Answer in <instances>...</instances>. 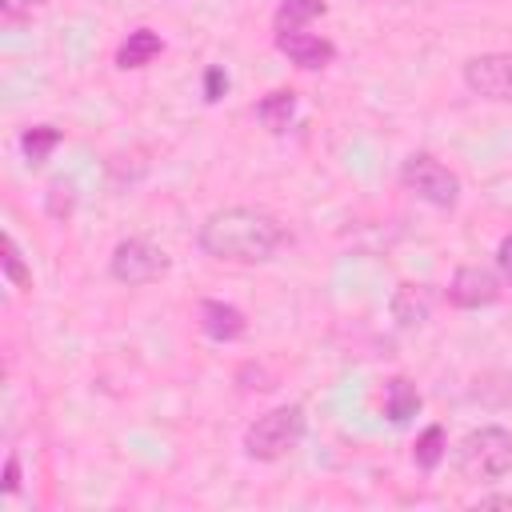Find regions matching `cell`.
<instances>
[{"mask_svg":"<svg viewBox=\"0 0 512 512\" xmlns=\"http://www.w3.org/2000/svg\"><path fill=\"white\" fill-rule=\"evenodd\" d=\"M288 240H292L288 228L272 212L248 208V204H228V208L208 212L196 232V244L212 260H228V264H264Z\"/></svg>","mask_w":512,"mask_h":512,"instance_id":"1","label":"cell"},{"mask_svg":"<svg viewBox=\"0 0 512 512\" xmlns=\"http://www.w3.org/2000/svg\"><path fill=\"white\" fill-rule=\"evenodd\" d=\"M460 80L472 96L512 104V52H480L460 64Z\"/></svg>","mask_w":512,"mask_h":512,"instance_id":"6","label":"cell"},{"mask_svg":"<svg viewBox=\"0 0 512 512\" xmlns=\"http://www.w3.org/2000/svg\"><path fill=\"white\" fill-rule=\"evenodd\" d=\"M400 184L416 200H424V204H432L440 212H452L460 204V176L448 164H440L432 152H412L400 164Z\"/></svg>","mask_w":512,"mask_h":512,"instance_id":"4","label":"cell"},{"mask_svg":"<svg viewBox=\"0 0 512 512\" xmlns=\"http://www.w3.org/2000/svg\"><path fill=\"white\" fill-rule=\"evenodd\" d=\"M16 488H20V456H16V452H12V456H8V460H4V492H8V496H12V492H16Z\"/></svg>","mask_w":512,"mask_h":512,"instance_id":"21","label":"cell"},{"mask_svg":"<svg viewBox=\"0 0 512 512\" xmlns=\"http://www.w3.org/2000/svg\"><path fill=\"white\" fill-rule=\"evenodd\" d=\"M420 388L408 380V376H392L384 380V416L392 424H408L416 412H420Z\"/></svg>","mask_w":512,"mask_h":512,"instance_id":"13","label":"cell"},{"mask_svg":"<svg viewBox=\"0 0 512 512\" xmlns=\"http://www.w3.org/2000/svg\"><path fill=\"white\" fill-rule=\"evenodd\" d=\"M164 52V36L152 32V28H132L120 48H116V68L120 72H136V68H148L156 56Z\"/></svg>","mask_w":512,"mask_h":512,"instance_id":"11","label":"cell"},{"mask_svg":"<svg viewBox=\"0 0 512 512\" xmlns=\"http://www.w3.org/2000/svg\"><path fill=\"white\" fill-rule=\"evenodd\" d=\"M304 432H308L304 404H276V408H268L264 416H256L244 428V456L260 460V464L284 460L304 440Z\"/></svg>","mask_w":512,"mask_h":512,"instance_id":"2","label":"cell"},{"mask_svg":"<svg viewBox=\"0 0 512 512\" xmlns=\"http://www.w3.org/2000/svg\"><path fill=\"white\" fill-rule=\"evenodd\" d=\"M456 468L464 480H500L512 468V432L500 424H480L472 428L460 448H456Z\"/></svg>","mask_w":512,"mask_h":512,"instance_id":"3","label":"cell"},{"mask_svg":"<svg viewBox=\"0 0 512 512\" xmlns=\"http://www.w3.org/2000/svg\"><path fill=\"white\" fill-rule=\"evenodd\" d=\"M444 456H448V432H444V424H428L412 444V460H416V468L432 472L444 464Z\"/></svg>","mask_w":512,"mask_h":512,"instance_id":"15","label":"cell"},{"mask_svg":"<svg viewBox=\"0 0 512 512\" xmlns=\"http://www.w3.org/2000/svg\"><path fill=\"white\" fill-rule=\"evenodd\" d=\"M44 204H48V216H52V220H68V216H72V208H76V188H72V180L56 176V180L48 184Z\"/></svg>","mask_w":512,"mask_h":512,"instance_id":"18","label":"cell"},{"mask_svg":"<svg viewBox=\"0 0 512 512\" xmlns=\"http://www.w3.org/2000/svg\"><path fill=\"white\" fill-rule=\"evenodd\" d=\"M296 104H300V100H296L292 88H272L268 96L256 100V120H260V128H268L272 136L288 132L292 120H296Z\"/></svg>","mask_w":512,"mask_h":512,"instance_id":"12","label":"cell"},{"mask_svg":"<svg viewBox=\"0 0 512 512\" xmlns=\"http://www.w3.org/2000/svg\"><path fill=\"white\" fill-rule=\"evenodd\" d=\"M328 4L324 0H284L272 16V32H292V28H308V20L324 16Z\"/></svg>","mask_w":512,"mask_h":512,"instance_id":"16","label":"cell"},{"mask_svg":"<svg viewBox=\"0 0 512 512\" xmlns=\"http://www.w3.org/2000/svg\"><path fill=\"white\" fill-rule=\"evenodd\" d=\"M272 44H276V52H280L288 64H296V68H304V72H320V68H328V64L336 60V44H332L328 36L308 32V28L272 32Z\"/></svg>","mask_w":512,"mask_h":512,"instance_id":"8","label":"cell"},{"mask_svg":"<svg viewBox=\"0 0 512 512\" xmlns=\"http://www.w3.org/2000/svg\"><path fill=\"white\" fill-rule=\"evenodd\" d=\"M196 320H200V332L208 340H216V344H232V340H240L248 332L244 312L236 304H228V300H216V296H204L196 304Z\"/></svg>","mask_w":512,"mask_h":512,"instance_id":"9","label":"cell"},{"mask_svg":"<svg viewBox=\"0 0 512 512\" xmlns=\"http://www.w3.org/2000/svg\"><path fill=\"white\" fill-rule=\"evenodd\" d=\"M60 140H64L60 128H52V124H28V128L20 132V152H24V160H28L32 168H40V164L60 148Z\"/></svg>","mask_w":512,"mask_h":512,"instance_id":"14","label":"cell"},{"mask_svg":"<svg viewBox=\"0 0 512 512\" xmlns=\"http://www.w3.org/2000/svg\"><path fill=\"white\" fill-rule=\"evenodd\" d=\"M0 268H4V276H8L12 288H20V292L32 288V268L24 264V252H20V244H16L12 232H4V240H0Z\"/></svg>","mask_w":512,"mask_h":512,"instance_id":"17","label":"cell"},{"mask_svg":"<svg viewBox=\"0 0 512 512\" xmlns=\"http://www.w3.org/2000/svg\"><path fill=\"white\" fill-rule=\"evenodd\" d=\"M476 508H512V496L492 492V496H480V500H476Z\"/></svg>","mask_w":512,"mask_h":512,"instance_id":"22","label":"cell"},{"mask_svg":"<svg viewBox=\"0 0 512 512\" xmlns=\"http://www.w3.org/2000/svg\"><path fill=\"white\" fill-rule=\"evenodd\" d=\"M496 272H500V276L512 284V232H508V236L496 244Z\"/></svg>","mask_w":512,"mask_h":512,"instance_id":"20","label":"cell"},{"mask_svg":"<svg viewBox=\"0 0 512 512\" xmlns=\"http://www.w3.org/2000/svg\"><path fill=\"white\" fill-rule=\"evenodd\" d=\"M504 292V276L484 268V264H460L448 280V304L452 308H464V312H476V308H488L496 304Z\"/></svg>","mask_w":512,"mask_h":512,"instance_id":"7","label":"cell"},{"mask_svg":"<svg viewBox=\"0 0 512 512\" xmlns=\"http://www.w3.org/2000/svg\"><path fill=\"white\" fill-rule=\"evenodd\" d=\"M388 312H392V320H396L400 328H420V324H428V316H432V292H428V284H420V280H400V284L392 288Z\"/></svg>","mask_w":512,"mask_h":512,"instance_id":"10","label":"cell"},{"mask_svg":"<svg viewBox=\"0 0 512 512\" xmlns=\"http://www.w3.org/2000/svg\"><path fill=\"white\" fill-rule=\"evenodd\" d=\"M224 92H228V76H224V68H208V72H204V100L216 104Z\"/></svg>","mask_w":512,"mask_h":512,"instance_id":"19","label":"cell"},{"mask_svg":"<svg viewBox=\"0 0 512 512\" xmlns=\"http://www.w3.org/2000/svg\"><path fill=\"white\" fill-rule=\"evenodd\" d=\"M172 260L164 248H156L152 240L144 236H128L112 248L108 256V276L116 284H128V288H144V284H156L160 276H168Z\"/></svg>","mask_w":512,"mask_h":512,"instance_id":"5","label":"cell"}]
</instances>
